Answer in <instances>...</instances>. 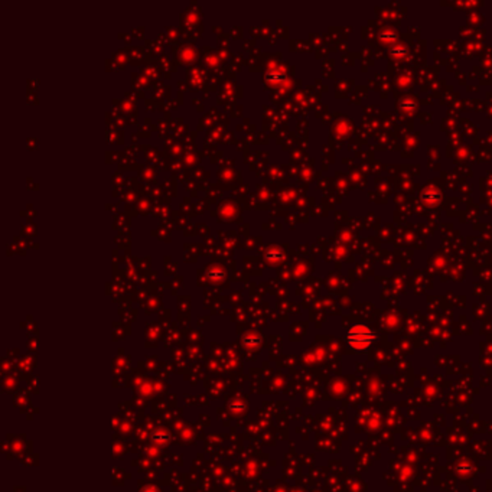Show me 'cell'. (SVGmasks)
Returning a JSON list of instances; mask_svg holds the SVG:
<instances>
[{"instance_id":"cell-2","label":"cell","mask_w":492,"mask_h":492,"mask_svg":"<svg viewBox=\"0 0 492 492\" xmlns=\"http://www.w3.org/2000/svg\"><path fill=\"white\" fill-rule=\"evenodd\" d=\"M439 198H440V195H439L436 191H433V189H426V191L422 194V199H423L426 204H436L439 201Z\"/></svg>"},{"instance_id":"cell-5","label":"cell","mask_w":492,"mask_h":492,"mask_svg":"<svg viewBox=\"0 0 492 492\" xmlns=\"http://www.w3.org/2000/svg\"><path fill=\"white\" fill-rule=\"evenodd\" d=\"M142 492H159L156 488H145Z\"/></svg>"},{"instance_id":"cell-4","label":"cell","mask_w":492,"mask_h":492,"mask_svg":"<svg viewBox=\"0 0 492 492\" xmlns=\"http://www.w3.org/2000/svg\"><path fill=\"white\" fill-rule=\"evenodd\" d=\"M152 440H153V442H162V443H164V442H167V440H169V433H166L164 430H162V432H161V430H159V432H155V433L152 435Z\"/></svg>"},{"instance_id":"cell-3","label":"cell","mask_w":492,"mask_h":492,"mask_svg":"<svg viewBox=\"0 0 492 492\" xmlns=\"http://www.w3.org/2000/svg\"><path fill=\"white\" fill-rule=\"evenodd\" d=\"M390 54L393 55V56H395V58H404L406 54H407V49L403 45H397V47H393L390 49Z\"/></svg>"},{"instance_id":"cell-1","label":"cell","mask_w":492,"mask_h":492,"mask_svg":"<svg viewBox=\"0 0 492 492\" xmlns=\"http://www.w3.org/2000/svg\"><path fill=\"white\" fill-rule=\"evenodd\" d=\"M345 341L352 349L365 351L376 341V332L364 324H355L354 327L348 329L345 335Z\"/></svg>"}]
</instances>
